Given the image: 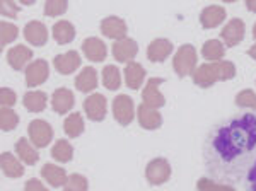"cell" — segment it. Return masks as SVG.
<instances>
[{
    "mask_svg": "<svg viewBox=\"0 0 256 191\" xmlns=\"http://www.w3.org/2000/svg\"><path fill=\"white\" fill-rule=\"evenodd\" d=\"M248 55H250L251 58H253V60H256V43H254L253 46H251L250 50H248Z\"/></svg>",
    "mask_w": 256,
    "mask_h": 191,
    "instance_id": "43",
    "label": "cell"
},
{
    "mask_svg": "<svg viewBox=\"0 0 256 191\" xmlns=\"http://www.w3.org/2000/svg\"><path fill=\"white\" fill-rule=\"evenodd\" d=\"M74 102H76L74 92L70 89H67V87H60V89H56L52 96V108H53V111L58 114L68 113L74 108Z\"/></svg>",
    "mask_w": 256,
    "mask_h": 191,
    "instance_id": "16",
    "label": "cell"
},
{
    "mask_svg": "<svg viewBox=\"0 0 256 191\" xmlns=\"http://www.w3.org/2000/svg\"><path fill=\"white\" fill-rule=\"evenodd\" d=\"M144 78H146V70L137 62H130L125 67V82L132 90L140 89V86L144 84Z\"/></svg>",
    "mask_w": 256,
    "mask_h": 191,
    "instance_id": "25",
    "label": "cell"
},
{
    "mask_svg": "<svg viewBox=\"0 0 256 191\" xmlns=\"http://www.w3.org/2000/svg\"><path fill=\"white\" fill-rule=\"evenodd\" d=\"M162 84V78L159 77H152L147 80V86L142 90V99L144 104L152 108V110H159L166 104V99H164L162 92L159 90V86Z\"/></svg>",
    "mask_w": 256,
    "mask_h": 191,
    "instance_id": "8",
    "label": "cell"
},
{
    "mask_svg": "<svg viewBox=\"0 0 256 191\" xmlns=\"http://www.w3.org/2000/svg\"><path fill=\"white\" fill-rule=\"evenodd\" d=\"M192 77L198 87L207 89V87H212L218 80H230V78L236 77V65L229 60L204 64L200 67H196L195 72L192 74Z\"/></svg>",
    "mask_w": 256,
    "mask_h": 191,
    "instance_id": "2",
    "label": "cell"
},
{
    "mask_svg": "<svg viewBox=\"0 0 256 191\" xmlns=\"http://www.w3.org/2000/svg\"><path fill=\"white\" fill-rule=\"evenodd\" d=\"M196 50L193 44H183L178 48L172 58V68L178 74V77H188L190 74H193L196 70Z\"/></svg>",
    "mask_w": 256,
    "mask_h": 191,
    "instance_id": "3",
    "label": "cell"
},
{
    "mask_svg": "<svg viewBox=\"0 0 256 191\" xmlns=\"http://www.w3.org/2000/svg\"><path fill=\"white\" fill-rule=\"evenodd\" d=\"M31 58H32L31 48L24 46V44H16L7 53V62H9V65L14 70H22L31 62Z\"/></svg>",
    "mask_w": 256,
    "mask_h": 191,
    "instance_id": "20",
    "label": "cell"
},
{
    "mask_svg": "<svg viewBox=\"0 0 256 191\" xmlns=\"http://www.w3.org/2000/svg\"><path fill=\"white\" fill-rule=\"evenodd\" d=\"M0 166H2V172L7 178L18 180V178L24 176V166L19 160V157L12 156L10 152H2L0 156Z\"/></svg>",
    "mask_w": 256,
    "mask_h": 191,
    "instance_id": "22",
    "label": "cell"
},
{
    "mask_svg": "<svg viewBox=\"0 0 256 191\" xmlns=\"http://www.w3.org/2000/svg\"><path fill=\"white\" fill-rule=\"evenodd\" d=\"M172 53V43L166 38L154 40L147 48V58L154 64H160Z\"/></svg>",
    "mask_w": 256,
    "mask_h": 191,
    "instance_id": "18",
    "label": "cell"
},
{
    "mask_svg": "<svg viewBox=\"0 0 256 191\" xmlns=\"http://www.w3.org/2000/svg\"><path fill=\"white\" fill-rule=\"evenodd\" d=\"M64 132L68 138H77L79 135L84 134V118L80 113H72L65 118L64 122Z\"/></svg>",
    "mask_w": 256,
    "mask_h": 191,
    "instance_id": "28",
    "label": "cell"
},
{
    "mask_svg": "<svg viewBox=\"0 0 256 191\" xmlns=\"http://www.w3.org/2000/svg\"><path fill=\"white\" fill-rule=\"evenodd\" d=\"M80 64H82V58L79 55V52H76V50H70V52L64 53V55H56L55 60H53V65H55L56 72L62 74V76H70V74H74L80 67Z\"/></svg>",
    "mask_w": 256,
    "mask_h": 191,
    "instance_id": "13",
    "label": "cell"
},
{
    "mask_svg": "<svg viewBox=\"0 0 256 191\" xmlns=\"http://www.w3.org/2000/svg\"><path fill=\"white\" fill-rule=\"evenodd\" d=\"M50 76V65L46 60H34L26 67V86L28 87H38L48 80Z\"/></svg>",
    "mask_w": 256,
    "mask_h": 191,
    "instance_id": "9",
    "label": "cell"
},
{
    "mask_svg": "<svg viewBox=\"0 0 256 191\" xmlns=\"http://www.w3.org/2000/svg\"><path fill=\"white\" fill-rule=\"evenodd\" d=\"M19 9L20 7L18 4L9 2V0H2V4H0V12H2L4 18H18Z\"/></svg>",
    "mask_w": 256,
    "mask_h": 191,
    "instance_id": "39",
    "label": "cell"
},
{
    "mask_svg": "<svg viewBox=\"0 0 256 191\" xmlns=\"http://www.w3.org/2000/svg\"><path fill=\"white\" fill-rule=\"evenodd\" d=\"M253 38L256 40V22H254V26H253Z\"/></svg>",
    "mask_w": 256,
    "mask_h": 191,
    "instance_id": "44",
    "label": "cell"
},
{
    "mask_svg": "<svg viewBox=\"0 0 256 191\" xmlns=\"http://www.w3.org/2000/svg\"><path fill=\"white\" fill-rule=\"evenodd\" d=\"M138 53V44L132 38H123L120 41H114L113 44V56L120 64H130Z\"/></svg>",
    "mask_w": 256,
    "mask_h": 191,
    "instance_id": "11",
    "label": "cell"
},
{
    "mask_svg": "<svg viewBox=\"0 0 256 191\" xmlns=\"http://www.w3.org/2000/svg\"><path fill=\"white\" fill-rule=\"evenodd\" d=\"M137 120L144 130H158L162 124V116L159 111L146 106L144 102L137 108Z\"/></svg>",
    "mask_w": 256,
    "mask_h": 191,
    "instance_id": "15",
    "label": "cell"
},
{
    "mask_svg": "<svg viewBox=\"0 0 256 191\" xmlns=\"http://www.w3.org/2000/svg\"><path fill=\"white\" fill-rule=\"evenodd\" d=\"M76 87L80 92H92L98 87V70L92 67L82 68V72L76 77Z\"/></svg>",
    "mask_w": 256,
    "mask_h": 191,
    "instance_id": "24",
    "label": "cell"
},
{
    "mask_svg": "<svg viewBox=\"0 0 256 191\" xmlns=\"http://www.w3.org/2000/svg\"><path fill=\"white\" fill-rule=\"evenodd\" d=\"M28 135H30L31 144L36 148H43L48 147L50 142L53 138V128L52 124L44 120H32L28 126Z\"/></svg>",
    "mask_w": 256,
    "mask_h": 191,
    "instance_id": "4",
    "label": "cell"
},
{
    "mask_svg": "<svg viewBox=\"0 0 256 191\" xmlns=\"http://www.w3.org/2000/svg\"><path fill=\"white\" fill-rule=\"evenodd\" d=\"M16 154H18L20 162L26 166H34L40 160V152L28 138H19L16 142Z\"/></svg>",
    "mask_w": 256,
    "mask_h": 191,
    "instance_id": "23",
    "label": "cell"
},
{
    "mask_svg": "<svg viewBox=\"0 0 256 191\" xmlns=\"http://www.w3.org/2000/svg\"><path fill=\"white\" fill-rule=\"evenodd\" d=\"M68 9V4L65 0H48L44 4V16L48 18H58V16H64Z\"/></svg>",
    "mask_w": 256,
    "mask_h": 191,
    "instance_id": "35",
    "label": "cell"
},
{
    "mask_svg": "<svg viewBox=\"0 0 256 191\" xmlns=\"http://www.w3.org/2000/svg\"><path fill=\"white\" fill-rule=\"evenodd\" d=\"M248 190L256 191V160H254V164L251 166L250 172H248Z\"/></svg>",
    "mask_w": 256,
    "mask_h": 191,
    "instance_id": "41",
    "label": "cell"
},
{
    "mask_svg": "<svg viewBox=\"0 0 256 191\" xmlns=\"http://www.w3.org/2000/svg\"><path fill=\"white\" fill-rule=\"evenodd\" d=\"M19 34V29L16 24H10L7 20H2L0 22V46H7L9 43H12Z\"/></svg>",
    "mask_w": 256,
    "mask_h": 191,
    "instance_id": "32",
    "label": "cell"
},
{
    "mask_svg": "<svg viewBox=\"0 0 256 191\" xmlns=\"http://www.w3.org/2000/svg\"><path fill=\"white\" fill-rule=\"evenodd\" d=\"M236 104L239 108H250L256 111V92L251 89H244L236 96Z\"/></svg>",
    "mask_w": 256,
    "mask_h": 191,
    "instance_id": "36",
    "label": "cell"
},
{
    "mask_svg": "<svg viewBox=\"0 0 256 191\" xmlns=\"http://www.w3.org/2000/svg\"><path fill=\"white\" fill-rule=\"evenodd\" d=\"M246 7H248V10L256 12V0H246Z\"/></svg>",
    "mask_w": 256,
    "mask_h": 191,
    "instance_id": "42",
    "label": "cell"
},
{
    "mask_svg": "<svg viewBox=\"0 0 256 191\" xmlns=\"http://www.w3.org/2000/svg\"><path fill=\"white\" fill-rule=\"evenodd\" d=\"M16 101H18V98H16V92L9 87H2L0 89V104L2 108H12L16 104Z\"/></svg>",
    "mask_w": 256,
    "mask_h": 191,
    "instance_id": "38",
    "label": "cell"
},
{
    "mask_svg": "<svg viewBox=\"0 0 256 191\" xmlns=\"http://www.w3.org/2000/svg\"><path fill=\"white\" fill-rule=\"evenodd\" d=\"M84 111L90 122H102L108 113V101L102 94H90L84 101Z\"/></svg>",
    "mask_w": 256,
    "mask_h": 191,
    "instance_id": "7",
    "label": "cell"
},
{
    "mask_svg": "<svg viewBox=\"0 0 256 191\" xmlns=\"http://www.w3.org/2000/svg\"><path fill=\"white\" fill-rule=\"evenodd\" d=\"M244 34H246V24L238 18L230 19L220 31V38L224 40L226 46H229V48H232L241 43L242 38H244Z\"/></svg>",
    "mask_w": 256,
    "mask_h": 191,
    "instance_id": "10",
    "label": "cell"
},
{
    "mask_svg": "<svg viewBox=\"0 0 256 191\" xmlns=\"http://www.w3.org/2000/svg\"><path fill=\"white\" fill-rule=\"evenodd\" d=\"M48 102V96L43 90H30V92L24 94L22 104L30 113H41L44 111Z\"/></svg>",
    "mask_w": 256,
    "mask_h": 191,
    "instance_id": "26",
    "label": "cell"
},
{
    "mask_svg": "<svg viewBox=\"0 0 256 191\" xmlns=\"http://www.w3.org/2000/svg\"><path fill=\"white\" fill-rule=\"evenodd\" d=\"M19 116L10 110V108H2L0 110V126L4 132H10L18 126Z\"/></svg>",
    "mask_w": 256,
    "mask_h": 191,
    "instance_id": "33",
    "label": "cell"
},
{
    "mask_svg": "<svg viewBox=\"0 0 256 191\" xmlns=\"http://www.w3.org/2000/svg\"><path fill=\"white\" fill-rule=\"evenodd\" d=\"M53 38L58 44H68L76 38V28L70 20H58L53 26Z\"/></svg>",
    "mask_w": 256,
    "mask_h": 191,
    "instance_id": "27",
    "label": "cell"
},
{
    "mask_svg": "<svg viewBox=\"0 0 256 191\" xmlns=\"http://www.w3.org/2000/svg\"><path fill=\"white\" fill-rule=\"evenodd\" d=\"M226 55V46L218 40H208L202 48V56L205 60H208V64L212 62H220L222 56Z\"/></svg>",
    "mask_w": 256,
    "mask_h": 191,
    "instance_id": "29",
    "label": "cell"
},
{
    "mask_svg": "<svg viewBox=\"0 0 256 191\" xmlns=\"http://www.w3.org/2000/svg\"><path fill=\"white\" fill-rule=\"evenodd\" d=\"M113 116L122 126H128V124L134 122V116H135L134 99L126 94L116 96L113 101Z\"/></svg>",
    "mask_w": 256,
    "mask_h": 191,
    "instance_id": "6",
    "label": "cell"
},
{
    "mask_svg": "<svg viewBox=\"0 0 256 191\" xmlns=\"http://www.w3.org/2000/svg\"><path fill=\"white\" fill-rule=\"evenodd\" d=\"M101 32L110 40L120 41L123 38H126V22L123 19L116 18V16H108L106 19L101 20Z\"/></svg>",
    "mask_w": 256,
    "mask_h": 191,
    "instance_id": "12",
    "label": "cell"
},
{
    "mask_svg": "<svg viewBox=\"0 0 256 191\" xmlns=\"http://www.w3.org/2000/svg\"><path fill=\"white\" fill-rule=\"evenodd\" d=\"M41 178H43V180L46 181L52 188H60V186H65V182H67V180H68L65 169L60 168V166L52 164V162L44 164L43 168H41Z\"/></svg>",
    "mask_w": 256,
    "mask_h": 191,
    "instance_id": "19",
    "label": "cell"
},
{
    "mask_svg": "<svg viewBox=\"0 0 256 191\" xmlns=\"http://www.w3.org/2000/svg\"><path fill=\"white\" fill-rule=\"evenodd\" d=\"M52 157L58 162H70L74 157V147L68 140L62 138V140H56L55 145L52 147Z\"/></svg>",
    "mask_w": 256,
    "mask_h": 191,
    "instance_id": "30",
    "label": "cell"
},
{
    "mask_svg": "<svg viewBox=\"0 0 256 191\" xmlns=\"http://www.w3.org/2000/svg\"><path fill=\"white\" fill-rule=\"evenodd\" d=\"M146 178H147V181L154 186L164 184V182L171 178V164H169L164 157L152 159L146 168Z\"/></svg>",
    "mask_w": 256,
    "mask_h": 191,
    "instance_id": "5",
    "label": "cell"
},
{
    "mask_svg": "<svg viewBox=\"0 0 256 191\" xmlns=\"http://www.w3.org/2000/svg\"><path fill=\"white\" fill-rule=\"evenodd\" d=\"M256 147V116L251 113L232 118L210 136V150L224 164H232Z\"/></svg>",
    "mask_w": 256,
    "mask_h": 191,
    "instance_id": "1",
    "label": "cell"
},
{
    "mask_svg": "<svg viewBox=\"0 0 256 191\" xmlns=\"http://www.w3.org/2000/svg\"><path fill=\"white\" fill-rule=\"evenodd\" d=\"M82 52H84L88 60L96 62V64L104 62V58L108 56V48H106V44L99 38L84 40V43H82Z\"/></svg>",
    "mask_w": 256,
    "mask_h": 191,
    "instance_id": "17",
    "label": "cell"
},
{
    "mask_svg": "<svg viewBox=\"0 0 256 191\" xmlns=\"http://www.w3.org/2000/svg\"><path fill=\"white\" fill-rule=\"evenodd\" d=\"M89 190V182L82 174H70L67 182L64 186V191H88Z\"/></svg>",
    "mask_w": 256,
    "mask_h": 191,
    "instance_id": "34",
    "label": "cell"
},
{
    "mask_svg": "<svg viewBox=\"0 0 256 191\" xmlns=\"http://www.w3.org/2000/svg\"><path fill=\"white\" fill-rule=\"evenodd\" d=\"M224 19H226V9L222 6H208L200 14V22L204 29H212L220 26L224 22Z\"/></svg>",
    "mask_w": 256,
    "mask_h": 191,
    "instance_id": "21",
    "label": "cell"
},
{
    "mask_svg": "<svg viewBox=\"0 0 256 191\" xmlns=\"http://www.w3.org/2000/svg\"><path fill=\"white\" fill-rule=\"evenodd\" d=\"M24 40L32 46H44L48 41V29L41 20H30L24 26Z\"/></svg>",
    "mask_w": 256,
    "mask_h": 191,
    "instance_id": "14",
    "label": "cell"
},
{
    "mask_svg": "<svg viewBox=\"0 0 256 191\" xmlns=\"http://www.w3.org/2000/svg\"><path fill=\"white\" fill-rule=\"evenodd\" d=\"M102 86L110 90H118L122 86V74L114 65H106L102 68Z\"/></svg>",
    "mask_w": 256,
    "mask_h": 191,
    "instance_id": "31",
    "label": "cell"
},
{
    "mask_svg": "<svg viewBox=\"0 0 256 191\" xmlns=\"http://www.w3.org/2000/svg\"><path fill=\"white\" fill-rule=\"evenodd\" d=\"M196 191H236L232 186L229 184H218V182L207 180V178H202L196 182Z\"/></svg>",
    "mask_w": 256,
    "mask_h": 191,
    "instance_id": "37",
    "label": "cell"
},
{
    "mask_svg": "<svg viewBox=\"0 0 256 191\" xmlns=\"http://www.w3.org/2000/svg\"><path fill=\"white\" fill-rule=\"evenodd\" d=\"M24 191H48V190L40 180H28L26 184H24Z\"/></svg>",
    "mask_w": 256,
    "mask_h": 191,
    "instance_id": "40",
    "label": "cell"
}]
</instances>
